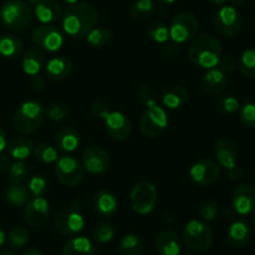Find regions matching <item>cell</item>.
<instances>
[{"label":"cell","mask_w":255,"mask_h":255,"mask_svg":"<svg viewBox=\"0 0 255 255\" xmlns=\"http://www.w3.org/2000/svg\"><path fill=\"white\" fill-rule=\"evenodd\" d=\"M99 20L98 10L89 3L79 1L68 5L61 18V28L72 38H85L97 26Z\"/></svg>","instance_id":"6da1fadb"},{"label":"cell","mask_w":255,"mask_h":255,"mask_svg":"<svg viewBox=\"0 0 255 255\" xmlns=\"http://www.w3.org/2000/svg\"><path fill=\"white\" fill-rule=\"evenodd\" d=\"M223 55L222 43L210 34L193 39L188 48V58L195 67L209 70L219 65Z\"/></svg>","instance_id":"7a4b0ae2"},{"label":"cell","mask_w":255,"mask_h":255,"mask_svg":"<svg viewBox=\"0 0 255 255\" xmlns=\"http://www.w3.org/2000/svg\"><path fill=\"white\" fill-rule=\"evenodd\" d=\"M45 119V108L36 100L21 103L14 114V128L21 135H30L39 130Z\"/></svg>","instance_id":"3957f363"},{"label":"cell","mask_w":255,"mask_h":255,"mask_svg":"<svg viewBox=\"0 0 255 255\" xmlns=\"http://www.w3.org/2000/svg\"><path fill=\"white\" fill-rule=\"evenodd\" d=\"M33 16V8L23 0H8L0 8V20L9 30H24L31 24Z\"/></svg>","instance_id":"277c9868"},{"label":"cell","mask_w":255,"mask_h":255,"mask_svg":"<svg viewBox=\"0 0 255 255\" xmlns=\"http://www.w3.org/2000/svg\"><path fill=\"white\" fill-rule=\"evenodd\" d=\"M183 242L193 252L204 253L213 244V232L203 220L193 219L183 228Z\"/></svg>","instance_id":"5b68a950"},{"label":"cell","mask_w":255,"mask_h":255,"mask_svg":"<svg viewBox=\"0 0 255 255\" xmlns=\"http://www.w3.org/2000/svg\"><path fill=\"white\" fill-rule=\"evenodd\" d=\"M85 227V219L82 205L77 200L70 202L65 209L60 210L54 217V228L65 237H73L82 232Z\"/></svg>","instance_id":"8992f818"},{"label":"cell","mask_w":255,"mask_h":255,"mask_svg":"<svg viewBox=\"0 0 255 255\" xmlns=\"http://www.w3.org/2000/svg\"><path fill=\"white\" fill-rule=\"evenodd\" d=\"M130 207L136 214L148 215L155 208L158 202V191L155 185L150 181H139L131 188L130 195Z\"/></svg>","instance_id":"52a82bcc"},{"label":"cell","mask_w":255,"mask_h":255,"mask_svg":"<svg viewBox=\"0 0 255 255\" xmlns=\"http://www.w3.org/2000/svg\"><path fill=\"white\" fill-rule=\"evenodd\" d=\"M198 30H199V21L197 16L189 11H181L176 14L171 20L169 26V35L171 40L181 45L195 39Z\"/></svg>","instance_id":"ba28073f"},{"label":"cell","mask_w":255,"mask_h":255,"mask_svg":"<svg viewBox=\"0 0 255 255\" xmlns=\"http://www.w3.org/2000/svg\"><path fill=\"white\" fill-rule=\"evenodd\" d=\"M169 125V117L165 108L153 105L146 108L139 120V130L146 138H156L165 131Z\"/></svg>","instance_id":"9c48e42d"},{"label":"cell","mask_w":255,"mask_h":255,"mask_svg":"<svg viewBox=\"0 0 255 255\" xmlns=\"http://www.w3.org/2000/svg\"><path fill=\"white\" fill-rule=\"evenodd\" d=\"M54 173L58 180L65 186H77L85 176V169L82 161L75 156H61L54 166Z\"/></svg>","instance_id":"30bf717a"},{"label":"cell","mask_w":255,"mask_h":255,"mask_svg":"<svg viewBox=\"0 0 255 255\" xmlns=\"http://www.w3.org/2000/svg\"><path fill=\"white\" fill-rule=\"evenodd\" d=\"M31 39L39 49L49 53L60 50L65 41L63 31L58 26L44 25V24L34 29L31 33Z\"/></svg>","instance_id":"8fae6325"},{"label":"cell","mask_w":255,"mask_h":255,"mask_svg":"<svg viewBox=\"0 0 255 255\" xmlns=\"http://www.w3.org/2000/svg\"><path fill=\"white\" fill-rule=\"evenodd\" d=\"M214 25L218 33L224 36H235L243 28V19L237 8L232 5H223L215 13Z\"/></svg>","instance_id":"7c38bea8"},{"label":"cell","mask_w":255,"mask_h":255,"mask_svg":"<svg viewBox=\"0 0 255 255\" xmlns=\"http://www.w3.org/2000/svg\"><path fill=\"white\" fill-rule=\"evenodd\" d=\"M189 176L197 185L208 186L214 184L220 176V165L213 159H202L193 164Z\"/></svg>","instance_id":"4fadbf2b"},{"label":"cell","mask_w":255,"mask_h":255,"mask_svg":"<svg viewBox=\"0 0 255 255\" xmlns=\"http://www.w3.org/2000/svg\"><path fill=\"white\" fill-rule=\"evenodd\" d=\"M82 164L88 173L94 175L104 174L110 168L109 154L102 146L92 145L83 151Z\"/></svg>","instance_id":"5bb4252c"},{"label":"cell","mask_w":255,"mask_h":255,"mask_svg":"<svg viewBox=\"0 0 255 255\" xmlns=\"http://www.w3.org/2000/svg\"><path fill=\"white\" fill-rule=\"evenodd\" d=\"M108 135L117 141H124L130 136L133 125L129 117L122 112H112L104 119Z\"/></svg>","instance_id":"9a60e30c"},{"label":"cell","mask_w":255,"mask_h":255,"mask_svg":"<svg viewBox=\"0 0 255 255\" xmlns=\"http://www.w3.org/2000/svg\"><path fill=\"white\" fill-rule=\"evenodd\" d=\"M50 217V204L44 197L31 198L24 207V220L30 227H41Z\"/></svg>","instance_id":"2e32d148"},{"label":"cell","mask_w":255,"mask_h":255,"mask_svg":"<svg viewBox=\"0 0 255 255\" xmlns=\"http://www.w3.org/2000/svg\"><path fill=\"white\" fill-rule=\"evenodd\" d=\"M232 204L235 212L242 217L255 212V186L252 184H240L233 191Z\"/></svg>","instance_id":"e0dca14e"},{"label":"cell","mask_w":255,"mask_h":255,"mask_svg":"<svg viewBox=\"0 0 255 255\" xmlns=\"http://www.w3.org/2000/svg\"><path fill=\"white\" fill-rule=\"evenodd\" d=\"M214 155L220 166L228 169L238 164V146L230 138H222L215 143Z\"/></svg>","instance_id":"ac0fdd59"},{"label":"cell","mask_w":255,"mask_h":255,"mask_svg":"<svg viewBox=\"0 0 255 255\" xmlns=\"http://www.w3.org/2000/svg\"><path fill=\"white\" fill-rule=\"evenodd\" d=\"M34 15L44 25H51L63 18V8L56 0H40L33 6Z\"/></svg>","instance_id":"d6986e66"},{"label":"cell","mask_w":255,"mask_h":255,"mask_svg":"<svg viewBox=\"0 0 255 255\" xmlns=\"http://www.w3.org/2000/svg\"><path fill=\"white\" fill-rule=\"evenodd\" d=\"M94 210L103 218L114 217L119 209V202L113 191L108 189L98 190L93 198Z\"/></svg>","instance_id":"ffe728a7"},{"label":"cell","mask_w":255,"mask_h":255,"mask_svg":"<svg viewBox=\"0 0 255 255\" xmlns=\"http://www.w3.org/2000/svg\"><path fill=\"white\" fill-rule=\"evenodd\" d=\"M189 100V92L183 85H170L161 92L160 102L163 108L175 110L186 104Z\"/></svg>","instance_id":"44dd1931"},{"label":"cell","mask_w":255,"mask_h":255,"mask_svg":"<svg viewBox=\"0 0 255 255\" xmlns=\"http://www.w3.org/2000/svg\"><path fill=\"white\" fill-rule=\"evenodd\" d=\"M54 144L56 150L60 153H73L80 145V133L73 127L63 128L56 134Z\"/></svg>","instance_id":"7402d4cb"},{"label":"cell","mask_w":255,"mask_h":255,"mask_svg":"<svg viewBox=\"0 0 255 255\" xmlns=\"http://www.w3.org/2000/svg\"><path fill=\"white\" fill-rule=\"evenodd\" d=\"M73 72V63L67 56H54L45 64V74L50 80L67 79Z\"/></svg>","instance_id":"603a6c76"},{"label":"cell","mask_w":255,"mask_h":255,"mask_svg":"<svg viewBox=\"0 0 255 255\" xmlns=\"http://www.w3.org/2000/svg\"><path fill=\"white\" fill-rule=\"evenodd\" d=\"M227 74L222 69L213 68L207 70L202 79V88L207 94L218 95L227 87Z\"/></svg>","instance_id":"cb8c5ba5"},{"label":"cell","mask_w":255,"mask_h":255,"mask_svg":"<svg viewBox=\"0 0 255 255\" xmlns=\"http://www.w3.org/2000/svg\"><path fill=\"white\" fill-rule=\"evenodd\" d=\"M6 151L8 155L15 160H25L33 154L34 144L28 136H15L6 144Z\"/></svg>","instance_id":"d4e9b609"},{"label":"cell","mask_w":255,"mask_h":255,"mask_svg":"<svg viewBox=\"0 0 255 255\" xmlns=\"http://www.w3.org/2000/svg\"><path fill=\"white\" fill-rule=\"evenodd\" d=\"M45 59H44L43 51L39 48H31L24 53L23 60H21V67L24 73L29 77H35L39 75L41 69L44 68Z\"/></svg>","instance_id":"484cf974"},{"label":"cell","mask_w":255,"mask_h":255,"mask_svg":"<svg viewBox=\"0 0 255 255\" xmlns=\"http://www.w3.org/2000/svg\"><path fill=\"white\" fill-rule=\"evenodd\" d=\"M155 248L160 255H180L181 243L173 232H163L155 240Z\"/></svg>","instance_id":"4316f807"},{"label":"cell","mask_w":255,"mask_h":255,"mask_svg":"<svg viewBox=\"0 0 255 255\" xmlns=\"http://www.w3.org/2000/svg\"><path fill=\"white\" fill-rule=\"evenodd\" d=\"M23 51L24 43L19 36L9 33L0 35V55L6 59H16Z\"/></svg>","instance_id":"83f0119b"},{"label":"cell","mask_w":255,"mask_h":255,"mask_svg":"<svg viewBox=\"0 0 255 255\" xmlns=\"http://www.w3.org/2000/svg\"><path fill=\"white\" fill-rule=\"evenodd\" d=\"M31 198L30 190L25 184H10L5 190V200L13 208L25 207Z\"/></svg>","instance_id":"f1b7e54d"},{"label":"cell","mask_w":255,"mask_h":255,"mask_svg":"<svg viewBox=\"0 0 255 255\" xmlns=\"http://www.w3.org/2000/svg\"><path fill=\"white\" fill-rule=\"evenodd\" d=\"M63 255H97V249L88 238L74 237L64 244Z\"/></svg>","instance_id":"f546056e"},{"label":"cell","mask_w":255,"mask_h":255,"mask_svg":"<svg viewBox=\"0 0 255 255\" xmlns=\"http://www.w3.org/2000/svg\"><path fill=\"white\" fill-rule=\"evenodd\" d=\"M250 237H252L250 227L245 220L238 219L230 224L229 230H228V238H229L232 245L237 248L245 247L249 243Z\"/></svg>","instance_id":"4dcf8cb0"},{"label":"cell","mask_w":255,"mask_h":255,"mask_svg":"<svg viewBox=\"0 0 255 255\" xmlns=\"http://www.w3.org/2000/svg\"><path fill=\"white\" fill-rule=\"evenodd\" d=\"M87 43L88 45L92 46L93 49H104L109 46L113 43L114 39V34L110 29L104 28H94L87 36Z\"/></svg>","instance_id":"1f68e13d"},{"label":"cell","mask_w":255,"mask_h":255,"mask_svg":"<svg viewBox=\"0 0 255 255\" xmlns=\"http://www.w3.org/2000/svg\"><path fill=\"white\" fill-rule=\"evenodd\" d=\"M118 249L122 255H140L144 250V240L136 234H127L120 239Z\"/></svg>","instance_id":"d6a6232c"},{"label":"cell","mask_w":255,"mask_h":255,"mask_svg":"<svg viewBox=\"0 0 255 255\" xmlns=\"http://www.w3.org/2000/svg\"><path fill=\"white\" fill-rule=\"evenodd\" d=\"M31 176V165L26 160H16L11 164L9 178L11 184H24Z\"/></svg>","instance_id":"836d02e7"},{"label":"cell","mask_w":255,"mask_h":255,"mask_svg":"<svg viewBox=\"0 0 255 255\" xmlns=\"http://www.w3.org/2000/svg\"><path fill=\"white\" fill-rule=\"evenodd\" d=\"M146 36L155 44H164L170 39L169 35V28L160 20H154L146 26Z\"/></svg>","instance_id":"e575fe53"},{"label":"cell","mask_w":255,"mask_h":255,"mask_svg":"<svg viewBox=\"0 0 255 255\" xmlns=\"http://www.w3.org/2000/svg\"><path fill=\"white\" fill-rule=\"evenodd\" d=\"M30 239V234H29L28 229L24 227H14L9 230L8 235H6V243L8 247L11 249H21L25 247Z\"/></svg>","instance_id":"d590c367"},{"label":"cell","mask_w":255,"mask_h":255,"mask_svg":"<svg viewBox=\"0 0 255 255\" xmlns=\"http://www.w3.org/2000/svg\"><path fill=\"white\" fill-rule=\"evenodd\" d=\"M155 8L154 0H135L130 6V15L138 20H145L153 16Z\"/></svg>","instance_id":"8d00e7d4"},{"label":"cell","mask_w":255,"mask_h":255,"mask_svg":"<svg viewBox=\"0 0 255 255\" xmlns=\"http://www.w3.org/2000/svg\"><path fill=\"white\" fill-rule=\"evenodd\" d=\"M33 154L36 160L40 161L41 164H53L56 163L59 159L58 150H56L55 146L48 143H40L34 146Z\"/></svg>","instance_id":"74e56055"},{"label":"cell","mask_w":255,"mask_h":255,"mask_svg":"<svg viewBox=\"0 0 255 255\" xmlns=\"http://www.w3.org/2000/svg\"><path fill=\"white\" fill-rule=\"evenodd\" d=\"M115 227L109 222H102L95 225L93 230V238L99 244H108L112 242L115 237Z\"/></svg>","instance_id":"f35d334b"},{"label":"cell","mask_w":255,"mask_h":255,"mask_svg":"<svg viewBox=\"0 0 255 255\" xmlns=\"http://www.w3.org/2000/svg\"><path fill=\"white\" fill-rule=\"evenodd\" d=\"M239 70L244 77L255 78V49H247L239 58Z\"/></svg>","instance_id":"ab89813d"},{"label":"cell","mask_w":255,"mask_h":255,"mask_svg":"<svg viewBox=\"0 0 255 255\" xmlns=\"http://www.w3.org/2000/svg\"><path fill=\"white\" fill-rule=\"evenodd\" d=\"M68 115H69V107L60 102L51 103L45 109V117H48L51 122H63L64 119H67Z\"/></svg>","instance_id":"60d3db41"},{"label":"cell","mask_w":255,"mask_h":255,"mask_svg":"<svg viewBox=\"0 0 255 255\" xmlns=\"http://www.w3.org/2000/svg\"><path fill=\"white\" fill-rule=\"evenodd\" d=\"M198 213H199L200 220H203V222L205 223L213 222V220H215V218L218 217L219 205H218V203L215 202V200L207 199L200 204Z\"/></svg>","instance_id":"b9f144b4"},{"label":"cell","mask_w":255,"mask_h":255,"mask_svg":"<svg viewBox=\"0 0 255 255\" xmlns=\"http://www.w3.org/2000/svg\"><path fill=\"white\" fill-rule=\"evenodd\" d=\"M217 109L220 114L223 115H232L234 113L239 112L240 103L237 98L228 95V97H223L218 100Z\"/></svg>","instance_id":"7bdbcfd3"},{"label":"cell","mask_w":255,"mask_h":255,"mask_svg":"<svg viewBox=\"0 0 255 255\" xmlns=\"http://www.w3.org/2000/svg\"><path fill=\"white\" fill-rule=\"evenodd\" d=\"M239 117L243 124L255 129V100L245 102L239 109Z\"/></svg>","instance_id":"ee69618b"},{"label":"cell","mask_w":255,"mask_h":255,"mask_svg":"<svg viewBox=\"0 0 255 255\" xmlns=\"http://www.w3.org/2000/svg\"><path fill=\"white\" fill-rule=\"evenodd\" d=\"M28 188L33 198L43 197L46 193V190H48V181H46V179L43 175L38 174V175H34L33 178L29 179Z\"/></svg>","instance_id":"f6af8a7d"},{"label":"cell","mask_w":255,"mask_h":255,"mask_svg":"<svg viewBox=\"0 0 255 255\" xmlns=\"http://www.w3.org/2000/svg\"><path fill=\"white\" fill-rule=\"evenodd\" d=\"M136 97H138L139 102L145 105L146 108L158 104L155 90L151 87H149V85H141L138 89V92H136Z\"/></svg>","instance_id":"bcb514c9"},{"label":"cell","mask_w":255,"mask_h":255,"mask_svg":"<svg viewBox=\"0 0 255 255\" xmlns=\"http://www.w3.org/2000/svg\"><path fill=\"white\" fill-rule=\"evenodd\" d=\"M219 69H222L225 74L237 72L239 69V60L234 55H230V54L222 55L219 61Z\"/></svg>","instance_id":"7dc6e473"},{"label":"cell","mask_w":255,"mask_h":255,"mask_svg":"<svg viewBox=\"0 0 255 255\" xmlns=\"http://www.w3.org/2000/svg\"><path fill=\"white\" fill-rule=\"evenodd\" d=\"M90 113H92V115L94 118L104 122L107 115L110 113V108L107 103L102 102V100H94L92 103V105H90Z\"/></svg>","instance_id":"c3c4849f"},{"label":"cell","mask_w":255,"mask_h":255,"mask_svg":"<svg viewBox=\"0 0 255 255\" xmlns=\"http://www.w3.org/2000/svg\"><path fill=\"white\" fill-rule=\"evenodd\" d=\"M179 50H180V45L178 43H175V41L171 40V39H169L163 45V53L166 56H169V58H175L179 54Z\"/></svg>","instance_id":"681fc988"},{"label":"cell","mask_w":255,"mask_h":255,"mask_svg":"<svg viewBox=\"0 0 255 255\" xmlns=\"http://www.w3.org/2000/svg\"><path fill=\"white\" fill-rule=\"evenodd\" d=\"M30 87L34 93H41L44 89H45V78L41 77V75L31 77Z\"/></svg>","instance_id":"f907efd6"},{"label":"cell","mask_w":255,"mask_h":255,"mask_svg":"<svg viewBox=\"0 0 255 255\" xmlns=\"http://www.w3.org/2000/svg\"><path fill=\"white\" fill-rule=\"evenodd\" d=\"M227 175L228 178L232 179V180H239V179L243 176V169L237 164V165L233 166V168L228 169Z\"/></svg>","instance_id":"816d5d0a"},{"label":"cell","mask_w":255,"mask_h":255,"mask_svg":"<svg viewBox=\"0 0 255 255\" xmlns=\"http://www.w3.org/2000/svg\"><path fill=\"white\" fill-rule=\"evenodd\" d=\"M11 166V160L10 156L8 154L0 153V171H9Z\"/></svg>","instance_id":"f5cc1de1"},{"label":"cell","mask_w":255,"mask_h":255,"mask_svg":"<svg viewBox=\"0 0 255 255\" xmlns=\"http://www.w3.org/2000/svg\"><path fill=\"white\" fill-rule=\"evenodd\" d=\"M6 135L4 133V130L0 128V153L6 148Z\"/></svg>","instance_id":"db71d44e"},{"label":"cell","mask_w":255,"mask_h":255,"mask_svg":"<svg viewBox=\"0 0 255 255\" xmlns=\"http://www.w3.org/2000/svg\"><path fill=\"white\" fill-rule=\"evenodd\" d=\"M208 3L210 5H214V6H223L225 3H227L228 0H207Z\"/></svg>","instance_id":"11a10c76"},{"label":"cell","mask_w":255,"mask_h":255,"mask_svg":"<svg viewBox=\"0 0 255 255\" xmlns=\"http://www.w3.org/2000/svg\"><path fill=\"white\" fill-rule=\"evenodd\" d=\"M23 255H44V254L40 252V250L36 249V248H31V249L26 250Z\"/></svg>","instance_id":"9f6ffc18"},{"label":"cell","mask_w":255,"mask_h":255,"mask_svg":"<svg viewBox=\"0 0 255 255\" xmlns=\"http://www.w3.org/2000/svg\"><path fill=\"white\" fill-rule=\"evenodd\" d=\"M229 1L230 5L234 6V8H239V6H242L245 3V0H229Z\"/></svg>","instance_id":"6f0895ef"},{"label":"cell","mask_w":255,"mask_h":255,"mask_svg":"<svg viewBox=\"0 0 255 255\" xmlns=\"http://www.w3.org/2000/svg\"><path fill=\"white\" fill-rule=\"evenodd\" d=\"M159 4H161V5H171V4L176 3L178 0H156Z\"/></svg>","instance_id":"680465c9"},{"label":"cell","mask_w":255,"mask_h":255,"mask_svg":"<svg viewBox=\"0 0 255 255\" xmlns=\"http://www.w3.org/2000/svg\"><path fill=\"white\" fill-rule=\"evenodd\" d=\"M5 240H6V235H5V233H4L3 230L0 229V248L3 247L4 243H5Z\"/></svg>","instance_id":"91938a15"},{"label":"cell","mask_w":255,"mask_h":255,"mask_svg":"<svg viewBox=\"0 0 255 255\" xmlns=\"http://www.w3.org/2000/svg\"><path fill=\"white\" fill-rule=\"evenodd\" d=\"M64 3H67L68 5H73V4H77L79 3V0H61Z\"/></svg>","instance_id":"94428289"},{"label":"cell","mask_w":255,"mask_h":255,"mask_svg":"<svg viewBox=\"0 0 255 255\" xmlns=\"http://www.w3.org/2000/svg\"><path fill=\"white\" fill-rule=\"evenodd\" d=\"M39 1H40V0H26V3H28L29 5L31 6V8H33L34 5H36V4H38Z\"/></svg>","instance_id":"6125c7cd"},{"label":"cell","mask_w":255,"mask_h":255,"mask_svg":"<svg viewBox=\"0 0 255 255\" xmlns=\"http://www.w3.org/2000/svg\"><path fill=\"white\" fill-rule=\"evenodd\" d=\"M0 255H15V254L11 253L10 250H3V252H0Z\"/></svg>","instance_id":"be15d7a7"},{"label":"cell","mask_w":255,"mask_h":255,"mask_svg":"<svg viewBox=\"0 0 255 255\" xmlns=\"http://www.w3.org/2000/svg\"><path fill=\"white\" fill-rule=\"evenodd\" d=\"M253 228H254L255 230V212H254V215H253Z\"/></svg>","instance_id":"e7e4bbea"}]
</instances>
